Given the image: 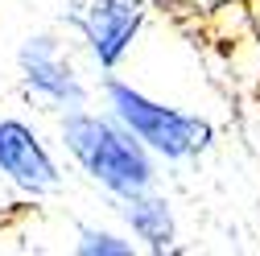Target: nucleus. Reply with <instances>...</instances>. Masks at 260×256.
I'll list each match as a JSON object with an SVG mask.
<instances>
[{"label":"nucleus","mask_w":260,"mask_h":256,"mask_svg":"<svg viewBox=\"0 0 260 256\" xmlns=\"http://www.w3.org/2000/svg\"><path fill=\"white\" fill-rule=\"evenodd\" d=\"M58 145L71 166L108 199L141 195L161 178V162L104 108L83 104L58 112Z\"/></svg>","instance_id":"obj_1"},{"label":"nucleus","mask_w":260,"mask_h":256,"mask_svg":"<svg viewBox=\"0 0 260 256\" xmlns=\"http://www.w3.org/2000/svg\"><path fill=\"white\" fill-rule=\"evenodd\" d=\"M95 95H100L104 112H112L128 133L166 166L199 162V157H207L215 149V141H219L215 120H207L199 112H186V108H174V104H161L149 91H141L137 83L120 79L116 71L100 75Z\"/></svg>","instance_id":"obj_2"},{"label":"nucleus","mask_w":260,"mask_h":256,"mask_svg":"<svg viewBox=\"0 0 260 256\" xmlns=\"http://www.w3.org/2000/svg\"><path fill=\"white\" fill-rule=\"evenodd\" d=\"M149 13H153L149 0H71L62 25L79 38L91 67L100 75H112L141 42Z\"/></svg>","instance_id":"obj_3"},{"label":"nucleus","mask_w":260,"mask_h":256,"mask_svg":"<svg viewBox=\"0 0 260 256\" xmlns=\"http://www.w3.org/2000/svg\"><path fill=\"white\" fill-rule=\"evenodd\" d=\"M17 79H21L25 95L38 100L46 112H67V108H83L95 100V87L83 79L71 46L54 29H38V34L21 38Z\"/></svg>","instance_id":"obj_4"},{"label":"nucleus","mask_w":260,"mask_h":256,"mask_svg":"<svg viewBox=\"0 0 260 256\" xmlns=\"http://www.w3.org/2000/svg\"><path fill=\"white\" fill-rule=\"evenodd\" d=\"M0 178L25 199H54L67 186L58 153L25 116H0Z\"/></svg>","instance_id":"obj_5"},{"label":"nucleus","mask_w":260,"mask_h":256,"mask_svg":"<svg viewBox=\"0 0 260 256\" xmlns=\"http://www.w3.org/2000/svg\"><path fill=\"white\" fill-rule=\"evenodd\" d=\"M112 203H116L124 232L133 236V244L141 252H157V256L178 252V211L157 186L141 190V195H128V199H112Z\"/></svg>","instance_id":"obj_6"},{"label":"nucleus","mask_w":260,"mask_h":256,"mask_svg":"<svg viewBox=\"0 0 260 256\" xmlns=\"http://www.w3.org/2000/svg\"><path fill=\"white\" fill-rule=\"evenodd\" d=\"M79 256H133L141 252L133 244L128 232H116V228H100V223H79L75 228V244H71Z\"/></svg>","instance_id":"obj_7"},{"label":"nucleus","mask_w":260,"mask_h":256,"mask_svg":"<svg viewBox=\"0 0 260 256\" xmlns=\"http://www.w3.org/2000/svg\"><path fill=\"white\" fill-rule=\"evenodd\" d=\"M256 5H260V0H256Z\"/></svg>","instance_id":"obj_8"}]
</instances>
